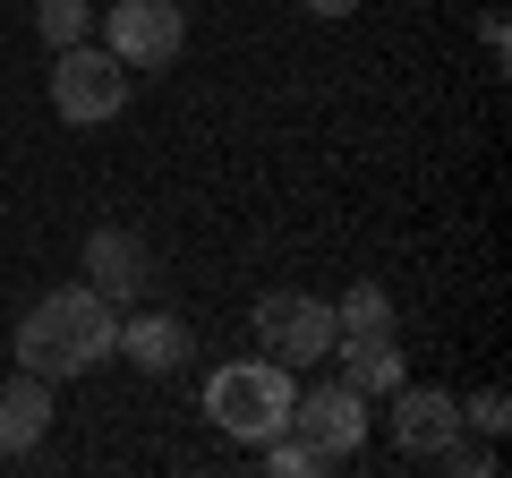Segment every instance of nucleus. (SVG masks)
I'll use <instances>...</instances> for the list:
<instances>
[{
    "mask_svg": "<svg viewBox=\"0 0 512 478\" xmlns=\"http://www.w3.org/2000/svg\"><path fill=\"white\" fill-rule=\"evenodd\" d=\"M43 436H52V376H0V453H35Z\"/></svg>",
    "mask_w": 512,
    "mask_h": 478,
    "instance_id": "obj_9",
    "label": "nucleus"
},
{
    "mask_svg": "<svg viewBox=\"0 0 512 478\" xmlns=\"http://www.w3.org/2000/svg\"><path fill=\"white\" fill-rule=\"evenodd\" d=\"M120 350V308H111L94 282H69V291H52V299H35L26 308V325H18V368H35V376H94Z\"/></svg>",
    "mask_w": 512,
    "mask_h": 478,
    "instance_id": "obj_1",
    "label": "nucleus"
},
{
    "mask_svg": "<svg viewBox=\"0 0 512 478\" xmlns=\"http://www.w3.org/2000/svg\"><path fill=\"white\" fill-rule=\"evenodd\" d=\"M316 18H350V9H359V0H308Z\"/></svg>",
    "mask_w": 512,
    "mask_h": 478,
    "instance_id": "obj_17",
    "label": "nucleus"
},
{
    "mask_svg": "<svg viewBox=\"0 0 512 478\" xmlns=\"http://www.w3.org/2000/svg\"><path fill=\"white\" fill-rule=\"evenodd\" d=\"M333 359H342V385L367 393V402L402 385V350H393V333H342V342H333Z\"/></svg>",
    "mask_w": 512,
    "mask_h": 478,
    "instance_id": "obj_11",
    "label": "nucleus"
},
{
    "mask_svg": "<svg viewBox=\"0 0 512 478\" xmlns=\"http://www.w3.org/2000/svg\"><path fill=\"white\" fill-rule=\"evenodd\" d=\"M461 436V402L436 385H393V444H402L410 461H436L444 444Z\"/></svg>",
    "mask_w": 512,
    "mask_h": 478,
    "instance_id": "obj_8",
    "label": "nucleus"
},
{
    "mask_svg": "<svg viewBox=\"0 0 512 478\" xmlns=\"http://www.w3.org/2000/svg\"><path fill=\"white\" fill-rule=\"evenodd\" d=\"M180 43H188L180 0H120V9H103V52L120 69H171Z\"/></svg>",
    "mask_w": 512,
    "mask_h": 478,
    "instance_id": "obj_5",
    "label": "nucleus"
},
{
    "mask_svg": "<svg viewBox=\"0 0 512 478\" xmlns=\"http://www.w3.org/2000/svg\"><path fill=\"white\" fill-rule=\"evenodd\" d=\"M265 461H274L282 478H308V470H325V453H316L308 436H291V427H282V436H265Z\"/></svg>",
    "mask_w": 512,
    "mask_h": 478,
    "instance_id": "obj_14",
    "label": "nucleus"
},
{
    "mask_svg": "<svg viewBox=\"0 0 512 478\" xmlns=\"http://www.w3.org/2000/svg\"><path fill=\"white\" fill-rule=\"evenodd\" d=\"M333 325H342V333H393V299H384V282H350V291L333 299Z\"/></svg>",
    "mask_w": 512,
    "mask_h": 478,
    "instance_id": "obj_12",
    "label": "nucleus"
},
{
    "mask_svg": "<svg viewBox=\"0 0 512 478\" xmlns=\"http://www.w3.org/2000/svg\"><path fill=\"white\" fill-rule=\"evenodd\" d=\"M86 26H94V0H43V9H35V35L52 43V52L86 43Z\"/></svg>",
    "mask_w": 512,
    "mask_h": 478,
    "instance_id": "obj_13",
    "label": "nucleus"
},
{
    "mask_svg": "<svg viewBox=\"0 0 512 478\" xmlns=\"http://www.w3.org/2000/svg\"><path fill=\"white\" fill-rule=\"evenodd\" d=\"M86 282L111 299V308L146 299V282H154V257H146V239H137V231H120V222L86 231Z\"/></svg>",
    "mask_w": 512,
    "mask_h": 478,
    "instance_id": "obj_7",
    "label": "nucleus"
},
{
    "mask_svg": "<svg viewBox=\"0 0 512 478\" xmlns=\"http://www.w3.org/2000/svg\"><path fill=\"white\" fill-rule=\"evenodd\" d=\"M461 427H478V436H504V427H512V402H504V393H470V410H461Z\"/></svg>",
    "mask_w": 512,
    "mask_h": 478,
    "instance_id": "obj_15",
    "label": "nucleus"
},
{
    "mask_svg": "<svg viewBox=\"0 0 512 478\" xmlns=\"http://www.w3.org/2000/svg\"><path fill=\"white\" fill-rule=\"evenodd\" d=\"M291 427L325 453V470H333V461H350V453H359V436H367V393H350L342 376H333V385H316V393H299V402H291Z\"/></svg>",
    "mask_w": 512,
    "mask_h": 478,
    "instance_id": "obj_6",
    "label": "nucleus"
},
{
    "mask_svg": "<svg viewBox=\"0 0 512 478\" xmlns=\"http://www.w3.org/2000/svg\"><path fill=\"white\" fill-rule=\"evenodd\" d=\"M436 461H444V470H453V478H487V470H495V453H478V444H461V436L444 444Z\"/></svg>",
    "mask_w": 512,
    "mask_h": 478,
    "instance_id": "obj_16",
    "label": "nucleus"
},
{
    "mask_svg": "<svg viewBox=\"0 0 512 478\" xmlns=\"http://www.w3.org/2000/svg\"><path fill=\"white\" fill-rule=\"evenodd\" d=\"M256 342H265V359H282V368H325L333 342H342V325H333V299H308V291H265L256 299Z\"/></svg>",
    "mask_w": 512,
    "mask_h": 478,
    "instance_id": "obj_4",
    "label": "nucleus"
},
{
    "mask_svg": "<svg viewBox=\"0 0 512 478\" xmlns=\"http://www.w3.org/2000/svg\"><path fill=\"white\" fill-rule=\"evenodd\" d=\"M291 402H299V376L282 359H222L205 376V419L239 444H265L291 427Z\"/></svg>",
    "mask_w": 512,
    "mask_h": 478,
    "instance_id": "obj_2",
    "label": "nucleus"
},
{
    "mask_svg": "<svg viewBox=\"0 0 512 478\" xmlns=\"http://www.w3.org/2000/svg\"><path fill=\"white\" fill-rule=\"evenodd\" d=\"M128 77L120 60L103 52V43H69V52H52V111L69 120V129H103V120H120L128 111Z\"/></svg>",
    "mask_w": 512,
    "mask_h": 478,
    "instance_id": "obj_3",
    "label": "nucleus"
},
{
    "mask_svg": "<svg viewBox=\"0 0 512 478\" xmlns=\"http://www.w3.org/2000/svg\"><path fill=\"white\" fill-rule=\"evenodd\" d=\"M120 350H128V368H146V376H171L188 359V325L171 308H146V316H120Z\"/></svg>",
    "mask_w": 512,
    "mask_h": 478,
    "instance_id": "obj_10",
    "label": "nucleus"
}]
</instances>
